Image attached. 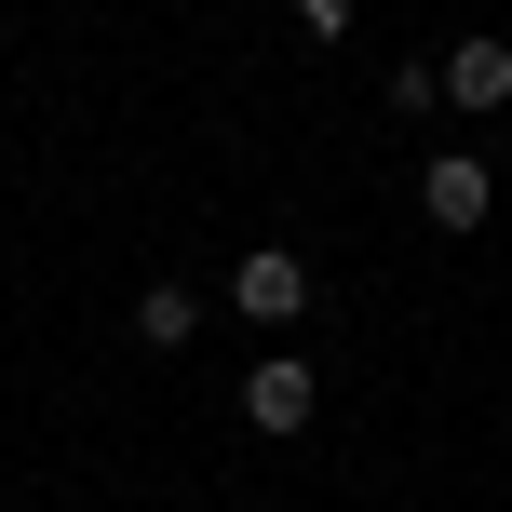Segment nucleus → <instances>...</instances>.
Returning a JSON list of instances; mask_svg holds the SVG:
<instances>
[{
	"label": "nucleus",
	"mask_w": 512,
	"mask_h": 512,
	"mask_svg": "<svg viewBox=\"0 0 512 512\" xmlns=\"http://www.w3.org/2000/svg\"><path fill=\"white\" fill-rule=\"evenodd\" d=\"M230 310H243V324H310V270H297V256H283V243H256L243 256V270H230Z\"/></svg>",
	"instance_id": "1"
},
{
	"label": "nucleus",
	"mask_w": 512,
	"mask_h": 512,
	"mask_svg": "<svg viewBox=\"0 0 512 512\" xmlns=\"http://www.w3.org/2000/svg\"><path fill=\"white\" fill-rule=\"evenodd\" d=\"M310 405H324V378H310L297 351H270V364L243 378V418H256V432H310Z\"/></svg>",
	"instance_id": "2"
},
{
	"label": "nucleus",
	"mask_w": 512,
	"mask_h": 512,
	"mask_svg": "<svg viewBox=\"0 0 512 512\" xmlns=\"http://www.w3.org/2000/svg\"><path fill=\"white\" fill-rule=\"evenodd\" d=\"M418 203H432V230H486V203H499V176H486V162H459V149H445L432 176H418Z\"/></svg>",
	"instance_id": "3"
},
{
	"label": "nucleus",
	"mask_w": 512,
	"mask_h": 512,
	"mask_svg": "<svg viewBox=\"0 0 512 512\" xmlns=\"http://www.w3.org/2000/svg\"><path fill=\"white\" fill-rule=\"evenodd\" d=\"M432 81H445V108H512V41H459Z\"/></svg>",
	"instance_id": "4"
},
{
	"label": "nucleus",
	"mask_w": 512,
	"mask_h": 512,
	"mask_svg": "<svg viewBox=\"0 0 512 512\" xmlns=\"http://www.w3.org/2000/svg\"><path fill=\"white\" fill-rule=\"evenodd\" d=\"M135 337H149V351H189V337H203V297H189V283H149V297H135Z\"/></svg>",
	"instance_id": "5"
},
{
	"label": "nucleus",
	"mask_w": 512,
	"mask_h": 512,
	"mask_svg": "<svg viewBox=\"0 0 512 512\" xmlns=\"http://www.w3.org/2000/svg\"><path fill=\"white\" fill-rule=\"evenodd\" d=\"M297 27L310 41H351V0H297Z\"/></svg>",
	"instance_id": "6"
}]
</instances>
